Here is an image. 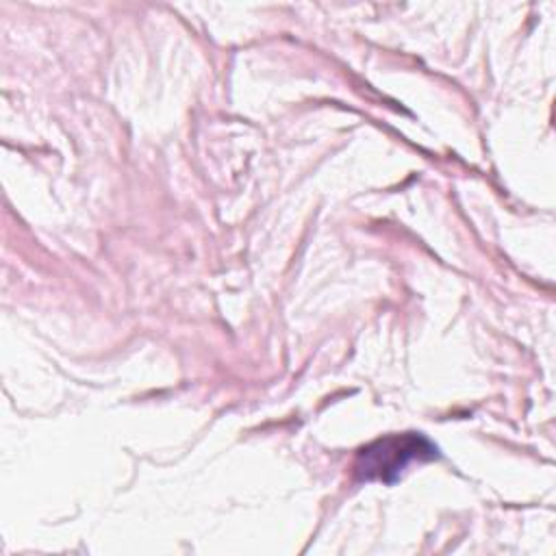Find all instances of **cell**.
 Wrapping results in <instances>:
<instances>
[{"instance_id": "cell-1", "label": "cell", "mask_w": 556, "mask_h": 556, "mask_svg": "<svg viewBox=\"0 0 556 556\" xmlns=\"http://www.w3.org/2000/svg\"><path fill=\"white\" fill-rule=\"evenodd\" d=\"M437 456V447L421 434H393L363 447L356 456L354 471L361 480L393 482L413 460Z\"/></svg>"}]
</instances>
